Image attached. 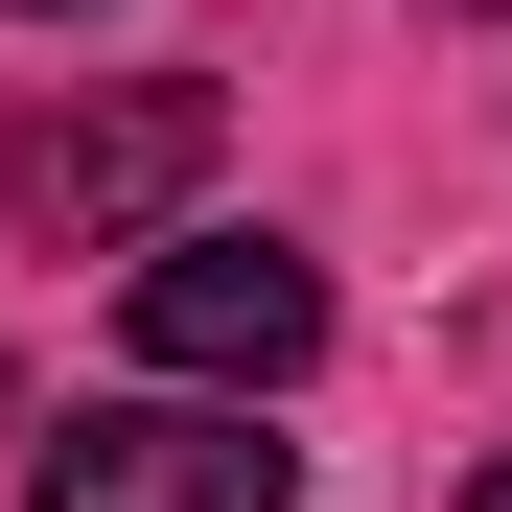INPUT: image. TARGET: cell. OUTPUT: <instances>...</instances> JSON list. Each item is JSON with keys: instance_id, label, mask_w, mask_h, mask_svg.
I'll return each mask as SVG.
<instances>
[{"instance_id": "1", "label": "cell", "mask_w": 512, "mask_h": 512, "mask_svg": "<svg viewBox=\"0 0 512 512\" xmlns=\"http://www.w3.org/2000/svg\"><path fill=\"white\" fill-rule=\"evenodd\" d=\"M210 70H117V94H47L24 140H0V210H24L47 256H117V233H163V210H187L210 187Z\"/></svg>"}, {"instance_id": "3", "label": "cell", "mask_w": 512, "mask_h": 512, "mask_svg": "<svg viewBox=\"0 0 512 512\" xmlns=\"http://www.w3.org/2000/svg\"><path fill=\"white\" fill-rule=\"evenodd\" d=\"M117 326H140V373H210V396H280L303 350H326V280L280 233H163L140 280H117Z\"/></svg>"}, {"instance_id": "4", "label": "cell", "mask_w": 512, "mask_h": 512, "mask_svg": "<svg viewBox=\"0 0 512 512\" xmlns=\"http://www.w3.org/2000/svg\"><path fill=\"white\" fill-rule=\"evenodd\" d=\"M466 512H512V466H489V489H466Z\"/></svg>"}, {"instance_id": "2", "label": "cell", "mask_w": 512, "mask_h": 512, "mask_svg": "<svg viewBox=\"0 0 512 512\" xmlns=\"http://www.w3.org/2000/svg\"><path fill=\"white\" fill-rule=\"evenodd\" d=\"M303 443H256V396L163 373V396H94L70 443H24V512H280Z\"/></svg>"}, {"instance_id": "5", "label": "cell", "mask_w": 512, "mask_h": 512, "mask_svg": "<svg viewBox=\"0 0 512 512\" xmlns=\"http://www.w3.org/2000/svg\"><path fill=\"white\" fill-rule=\"evenodd\" d=\"M47 24H70V0H47Z\"/></svg>"}]
</instances>
